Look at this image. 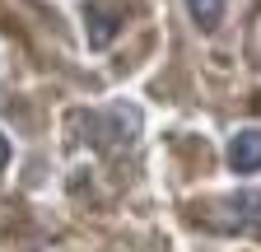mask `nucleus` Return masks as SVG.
<instances>
[{
	"instance_id": "2",
	"label": "nucleus",
	"mask_w": 261,
	"mask_h": 252,
	"mask_svg": "<svg viewBox=\"0 0 261 252\" xmlns=\"http://www.w3.org/2000/svg\"><path fill=\"white\" fill-rule=\"evenodd\" d=\"M126 23V5L121 0H89L84 10V33H89V47H108Z\"/></svg>"
},
{
	"instance_id": "1",
	"label": "nucleus",
	"mask_w": 261,
	"mask_h": 252,
	"mask_svg": "<svg viewBox=\"0 0 261 252\" xmlns=\"http://www.w3.org/2000/svg\"><path fill=\"white\" fill-rule=\"evenodd\" d=\"M205 224L215 229H238V234H261V192H238L210 206Z\"/></svg>"
},
{
	"instance_id": "5",
	"label": "nucleus",
	"mask_w": 261,
	"mask_h": 252,
	"mask_svg": "<svg viewBox=\"0 0 261 252\" xmlns=\"http://www.w3.org/2000/svg\"><path fill=\"white\" fill-rule=\"evenodd\" d=\"M5 164H10V140L0 136V168H5Z\"/></svg>"
},
{
	"instance_id": "4",
	"label": "nucleus",
	"mask_w": 261,
	"mask_h": 252,
	"mask_svg": "<svg viewBox=\"0 0 261 252\" xmlns=\"http://www.w3.org/2000/svg\"><path fill=\"white\" fill-rule=\"evenodd\" d=\"M187 14L210 33V28H219V19H224V0H187Z\"/></svg>"
},
{
	"instance_id": "3",
	"label": "nucleus",
	"mask_w": 261,
	"mask_h": 252,
	"mask_svg": "<svg viewBox=\"0 0 261 252\" xmlns=\"http://www.w3.org/2000/svg\"><path fill=\"white\" fill-rule=\"evenodd\" d=\"M228 168L233 173H256L261 168V131H238L228 140Z\"/></svg>"
}]
</instances>
